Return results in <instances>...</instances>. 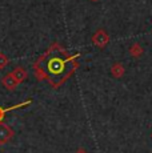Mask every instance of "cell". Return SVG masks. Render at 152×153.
Returning a JSON list of instances; mask_svg holds the SVG:
<instances>
[{
	"label": "cell",
	"instance_id": "6da1fadb",
	"mask_svg": "<svg viewBox=\"0 0 152 153\" xmlns=\"http://www.w3.org/2000/svg\"><path fill=\"white\" fill-rule=\"evenodd\" d=\"M76 57L77 55H67V52L59 44H54L35 64V75L39 80L47 79L51 81V84L57 87L71 75V72L77 65L75 61Z\"/></svg>",
	"mask_w": 152,
	"mask_h": 153
},
{
	"label": "cell",
	"instance_id": "7a4b0ae2",
	"mask_svg": "<svg viewBox=\"0 0 152 153\" xmlns=\"http://www.w3.org/2000/svg\"><path fill=\"white\" fill-rule=\"evenodd\" d=\"M110 42V36L104 29H98L92 36V43L93 45H96L98 48H104V47Z\"/></svg>",
	"mask_w": 152,
	"mask_h": 153
},
{
	"label": "cell",
	"instance_id": "3957f363",
	"mask_svg": "<svg viewBox=\"0 0 152 153\" xmlns=\"http://www.w3.org/2000/svg\"><path fill=\"white\" fill-rule=\"evenodd\" d=\"M13 134H15V132H13V129L11 126L0 123V145L8 143L13 137Z\"/></svg>",
	"mask_w": 152,
	"mask_h": 153
},
{
	"label": "cell",
	"instance_id": "277c9868",
	"mask_svg": "<svg viewBox=\"0 0 152 153\" xmlns=\"http://www.w3.org/2000/svg\"><path fill=\"white\" fill-rule=\"evenodd\" d=\"M1 84L4 85V88L8 89V91H15L17 88V85H19V83L15 80V77H13L11 73L7 75V76H4V77L1 79Z\"/></svg>",
	"mask_w": 152,
	"mask_h": 153
},
{
	"label": "cell",
	"instance_id": "5b68a950",
	"mask_svg": "<svg viewBox=\"0 0 152 153\" xmlns=\"http://www.w3.org/2000/svg\"><path fill=\"white\" fill-rule=\"evenodd\" d=\"M11 75L13 76V77H15V80L17 81V83H23V81L25 80V79H27V76H28V72L27 71H25L24 68H23V67H16L15 69L12 71V72H11Z\"/></svg>",
	"mask_w": 152,
	"mask_h": 153
},
{
	"label": "cell",
	"instance_id": "8992f818",
	"mask_svg": "<svg viewBox=\"0 0 152 153\" xmlns=\"http://www.w3.org/2000/svg\"><path fill=\"white\" fill-rule=\"evenodd\" d=\"M28 104H32V100H27V101H24V102H20V104H16V105H13V107H10V108H1L0 107V123L3 121V119H4V116H5V113L7 112H10V111H13V109H16V108H22V107H25V105H28Z\"/></svg>",
	"mask_w": 152,
	"mask_h": 153
},
{
	"label": "cell",
	"instance_id": "52a82bcc",
	"mask_svg": "<svg viewBox=\"0 0 152 153\" xmlns=\"http://www.w3.org/2000/svg\"><path fill=\"white\" fill-rule=\"evenodd\" d=\"M111 73H112L113 77H121L123 73H124V67L120 63H115L111 68Z\"/></svg>",
	"mask_w": 152,
	"mask_h": 153
},
{
	"label": "cell",
	"instance_id": "ba28073f",
	"mask_svg": "<svg viewBox=\"0 0 152 153\" xmlns=\"http://www.w3.org/2000/svg\"><path fill=\"white\" fill-rule=\"evenodd\" d=\"M130 53H131V56H133V57H139V56L143 53V48L137 43H135L130 48Z\"/></svg>",
	"mask_w": 152,
	"mask_h": 153
},
{
	"label": "cell",
	"instance_id": "9c48e42d",
	"mask_svg": "<svg viewBox=\"0 0 152 153\" xmlns=\"http://www.w3.org/2000/svg\"><path fill=\"white\" fill-rule=\"evenodd\" d=\"M8 63H10V60H8L7 56L4 53H0V69H4L8 65Z\"/></svg>",
	"mask_w": 152,
	"mask_h": 153
},
{
	"label": "cell",
	"instance_id": "30bf717a",
	"mask_svg": "<svg viewBox=\"0 0 152 153\" xmlns=\"http://www.w3.org/2000/svg\"><path fill=\"white\" fill-rule=\"evenodd\" d=\"M76 153H87V152L84 151L83 148H80V149H77V151H76Z\"/></svg>",
	"mask_w": 152,
	"mask_h": 153
},
{
	"label": "cell",
	"instance_id": "8fae6325",
	"mask_svg": "<svg viewBox=\"0 0 152 153\" xmlns=\"http://www.w3.org/2000/svg\"><path fill=\"white\" fill-rule=\"evenodd\" d=\"M91 1H98V0H91Z\"/></svg>",
	"mask_w": 152,
	"mask_h": 153
}]
</instances>
